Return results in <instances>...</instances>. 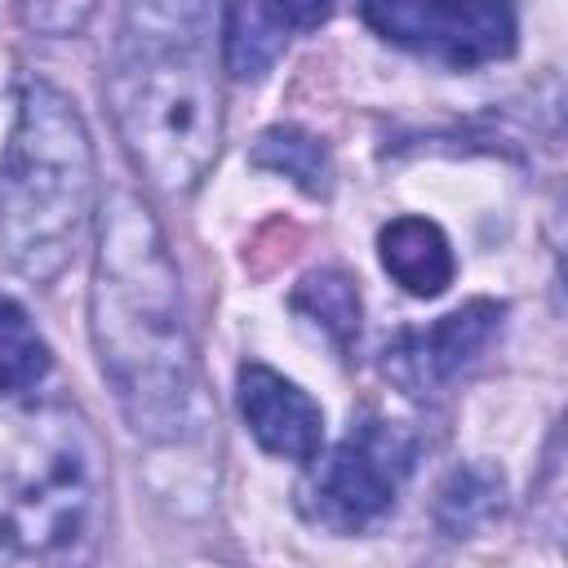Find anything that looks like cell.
<instances>
[{
  "label": "cell",
  "instance_id": "obj_1",
  "mask_svg": "<svg viewBox=\"0 0 568 568\" xmlns=\"http://www.w3.org/2000/svg\"><path fill=\"white\" fill-rule=\"evenodd\" d=\"M93 342L124 417L142 439H182L195 426L200 377L178 271L155 217L129 191H115L102 213Z\"/></svg>",
  "mask_w": 568,
  "mask_h": 568
},
{
  "label": "cell",
  "instance_id": "obj_2",
  "mask_svg": "<svg viewBox=\"0 0 568 568\" xmlns=\"http://www.w3.org/2000/svg\"><path fill=\"white\" fill-rule=\"evenodd\" d=\"M204 4L124 9L106 98L138 169L164 191H191L222 146L213 22Z\"/></svg>",
  "mask_w": 568,
  "mask_h": 568
},
{
  "label": "cell",
  "instance_id": "obj_3",
  "mask_svg": "<svg viewBox=\"0 0 568 568\" xmlns=\"http://www.w3.org/2000/svg\"><path fill=\"white\" fill-rule=\"evenodd\" d=\"M102 528V457L71 408L0 417V555L80 568Z\"/></svg>",
  "mask_w": 568,
  "mask_h": 568
},
{
  "label": "cell",
  "instance_id": "obj_4",
  "mask_svg": "<svg viewBox=\"0 0 568 568\" xmlns=\"http://www.w3.org/2000/svg\"><path fill=\"white\" fill-rule=\"evenodd\" d=\"M93 200L89 129L67 93L27 80L0 160V248L36 284L53 280L84 231Z\"/></svg>",
  "mask_w": 568,
  "mask_h": 568
},
{
  "label": "cell",
  "instance_id": "obj_5",
  "mask_svg": "<svg viewBox=\"0 0 568 568\" xmlns=\"http://www.w3.org/2000/svg\"><path fill=\"white\" fill-rule=\"evenodd\" d=\"M408 466L413 439L390 422H364L315 466L306 515L333 532H364L395 506Z\"/></svg>",
  "mask_w": 568,
  "mask_h": 568
},
{
  "label": "cell",
  "instance_id": "obj_6",
  "mask_svg": "<svg viewBox=\"0 0 568 568\" xmlns=\"http://www.w3.org/2000/svg\"><path fill=\"white\" fill-rule=\"evenodd\" d=\"M359 18L386 36L390 44H404L413 53L439 58L448 67H479L497 62L515 49V13L506 4H364Z\"/></svg>",
  "mask_w": 568,
  "mask_h": 568
},
{
  "label": "cell",
  "instance_id": "obj_7",
  "mask_svg": "<svg viewBox=\"0 0 568 568\" xmlns=\"http://www.w3.org/2000/svg\"><path fill=\"white\" fill-rule=\"evenodd\" d=\"M501 315H506L501 302H488V297L466 302L462 311L435 320L430 328L399 333L395 346H386V364L382 368L408 395H426L493 342V333L501 328Z\"/></svg>",
  "mask_w": 568,
  "mask_h": 568
},
{
  "label": "cell",
  "instance_id": "obj_8",
  "mask_svg": "<svg viewBox=\"0 0 568 568\" xmlns=\"http://www.w3.org/2000/svg\"><path fill=\"white\" fill-rule=\"evenodd\" d=\"M240 413L266 453L288 457V462H315L320 457L324 413L302 386H293L275 368H266V364L240 368Z\"/></svg>",
  "mask_w": 568,
  "mask_h": 568
},
{
  "label": "cell",
  "instance_id": "obj_9",
  "mask_svg": "<svg viewBox=\"0 0 568 568\" xmlns=\"http://www.w3.org/2000/svg\"><path fill=\"white\" fill-rule=\"evenodd\" d=\"M324 4H231L222 9L226 71L235 80H262L284 53L297 27L324 22Z\"/></svg>",
  "mask_w": 568,
  "mask_h": 568
},
{
  "label": "cell",
  "instance_id": "obj_10",
  "mask_svg": "<svg viewBox=\"0 0 568 568\" xmlns=\"http://www.w3.org/2000/svg\"><path fill=\"white\" fill-rule=\"evenodd\" d=\"M377 253L390 280L413 297H439L453 284V248L448 235L430 217H395L377 231Z\"/></svg>",
  "mask_w": 568,
  "mask_h": 568
},
{
  "label": "cell",
  "instance_id": "obj_11",
  "mask_svg": "<svg viewBox=\"0 0 568 568\" xmlns=\"http://www.w3.org/2000/svg\"><path fill=\"white\" fill-rule=\"evenodd\" d=\"M493 515H501V475L488 466H457L444 484H439V501H435V519L448 532H475L484 528Z\"/></svg>",
  "mask_w": 568,
  "mask_h": 568
},
{
  "label": "cell",
  "instance_id": "obj_12",
  "mask_svg": "<svg viewBox=\"0 0 568 568\" xmlns=\"http://www.w3.org/2000/svg\"><path fill=\"white\" fill-rule=\"evenodd\" d=\"M49 346L13 297H0V395H22L49 373Z\"/></svg>",
  "mask_w": 568,
  "mask_h": 568
},
{
  "label": "cell",
  "instance_id": "obj_13",
  "mask_svg": "<svg viewBox=\"0 0 568 568\" xmlns=\"http://www.w3.org/2000/svg\"><path fill=\"white\" fill-rule=\"evenodd\" d=\"M253 164L293 178L311 195H324L328 191V178H333V164H328L324 142L311 138V133H302V129H271V133H262L257 146H253Z\"/></svg>",
  "mask_w": 568,
  "mask_h": 568
},
{
  "label": "cell",
  "instance_id": "obj_14",
  "mask_svg": "<svg viewBox=\"0 0 568 568\" xmlns=\"http://www.w3.org/2000/svg\"><path fill=\"white\" fill-rule=\"evenodd\" d=\"M293 306L306 320H315L337 346H346L355 337V328H359V293L342 271H311L297 284Z\"/></svg>",
  "mask_w": 568,
  "mask_h": 568
}]
</instances>
